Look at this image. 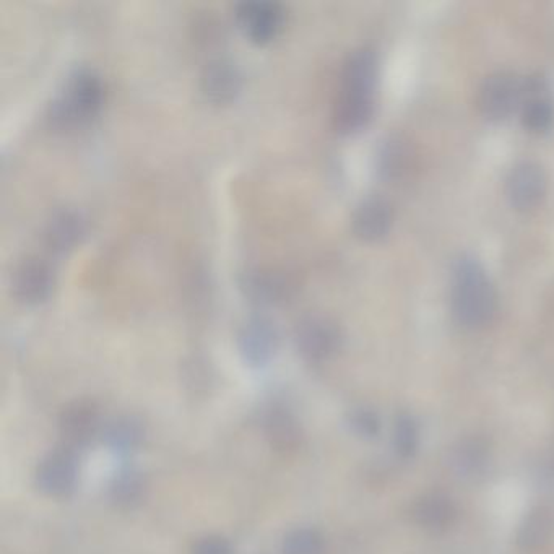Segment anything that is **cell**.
Returning a JSON list of instances; mask_svg holds the SVG:
<instances>
[{
	"label": "cell",
	"mask_w": 554,
	"mask_h": 554,
	"mask_svg": "<svg viewBox=\"0 0 554 554\" xmlns=\"http://www.w3.org/2000/svg\"><path fill=\"white\" fill-rule=\"evenodd\" d=\"M507 197L517 210H532L546 194V176L537 163L524 161L512 169L506 182Z\"/></svg>",
	"instance_id": "cell-9"
},
{
	"label": "cell",
	"mask_w": 554,
	"mask_h": 554,
	"mask_svg": "<svg viewBox=\"0 0 554 554\" xmlns=\"http://www.w3.org/2000/svg\"><path fill=\"white\" fill-rule=\"evenodd\" d=\"M265 436L277 451H291L301 441V429L295 416L285 408H272L264 420Z\"/></svg>",
	"instance_id": "cell-19"
},
{
	"label": "cell",
	"mask_w": 554,
	"mask_h": 554,
	"mask_svg": "<svg viewBox=\"0 0 554 554\" xmlns=\"http://www.w3.org/2000/svg\"><path fill=\"white\" fill-rule=\"evenodd\" d=\"M490 460V442L478 436H470L452 447L449 464L460 480H475L485 473Z\"/></svg>",
	"instance_id": "cell-13"
},
{
	"label": "cell",
	"mask_w": 554,
	"mask_h": 554,
	"mask_svg": "<svg viewBox=\"0 0 554 554\" xmlns=\"http://www.w3.org/2000/svg\"><path fill=\"white\" fill-rule=\"evenodd\" d=\"M410 147L407 140L400 137H390L382 143L379 155H377V169L382 178L397 179L407 173L410 165Z\"/></svg>",
	"instance_id": "cell-22"
},
{
	"label": "cell",
	"mask_w": 554,
	"mask_h": 554,
	"mask_svg": "<svg viewBox=\"0 0 554 554\" xmlns=\"http://www.w3.org/2000/svg\"><path fill=\"white\" fill-rule=\"evenodd\" d=\"M244 290L254 303L273 304L282 301L286 293V283L277 273L257 272L247 275Z\"/></svg>",
	"instance_id": "cell-23"
},
{
	"label": "cell",
	"mask_w": 554,
	"mask_h": 554,
	"mask_svg": "<svg viewBox=\"0 0 554 554\" xmlns=\"http://www.w3.org/2000/svg\"><path fill=\"white\" fill-rule=\"evenodd\" d=\"M522 109V122L525 129L535 134H543L550 130L554 122V104L550 96L546 95V88L542 80L527 78L525 80L524 103Z\"/></svg>",
	"instance_id": "cell-16"
},
{
	"label": "cell",
	"mask_w": 554,
	"mask_h": 554,
	"mask_svg": "<svg viewBox=\"0 0 554 554\" xmlns=\"http://www.w3.org/2000/svg\"><path fill=\"white\" fill-rule=\"evenodd\" d=\"M103 103V80L95 70L82 67L67 77L61 95L52 101V122L59 129L85 126L100 114Z\"/></svg>",
	"instance_id": "cell-3"
},
{
	"label": "cell",
	"mask_w": 554,
	"mask_h": 554,
	"mask_svg": "<svg viewBox=\"0 0 554 554\" xmlns=\"http://www.w3.org/2000/svg\"><path fill=\"white\" fill-rule=\"evenodd\" d=\"M194 554H233V548L225 538L207 537L195 545Z\"/></svg>",
	"instance_id": "cell-27"
},
{
	"label": "cell",
	"mask_w": 554,
	"mask_h": 554,
	"mask_svg": "<svg viewBox=\"0 0 554 554\" xmlns=\"http://www.w3.org/2000/svg\"><path fill=\"white\" fill-rule=\"evenodd\" d=\"M525 82L511 72H496L480 88L481 113L490 121H503L524 103Z\"/></svg>",
	"instance_id": "cell-4"
},
{
	"label": "cell",
	"mask_w": 554,
	"mask_h": 554,
	"mask_svg": "<svg viewBox=\"0 0 554 554\" xmlns=\"http://www.w3.org/2000/svg\"><path fill=\"white\" fill-rule=\"evenodd\" d=\"M78 467L75 452L59 449L49 454L39 465L36 473L39 490L49 496L62 498L74 491L77 485Z\"/></svg>",
	"instance_id": "cell-8"
},
{
	"label": "cell",
	"mask_w": 554,
	"mask_h": 554,
	"mask_svg": "<svg viewBox=\"0 0 554 554\" xmlns=\"http://www.w3.org/2000/svg\"><path fill=\"white\" fill-rule=\"evenodd\" d=\"M236 22L252 43L267 44L277 38L285 23V10L277 2L249 0L236 7Z\"/></svg>",
	"instance_id": "cell-5"
},
{
	"label": "cell",
	"mask_w": 554,
	"mask_h": 554,
	"mask_svg": "<svg viewBox=\"0 0 554 554\" xmlns=\"http://www.w3.org/2000/svg\"><path fill=\"white\" fill-rule=\"evenodd\" d=\"M103 441L117 454H129L142 444L145 428L135 416H119L103 428Z\"/></svg>",
	"instance_id": "cell-18"
},
{
	"label": "cell",
	"mask_w": 554,
	"mask_h": 554,
	"mask_svg": "<svg viewBox=\"0 0 554 554\" xmlns=\"http://www.w3.org/2000/svg\"><path fill=\"white\" fill-rule=\"evenodd\" d=\"M283 554H325L324 538L316 530H293L286 535Z\"/></svg>",
	"instance_id": "cell-25"
},
{
	"label": "cell",
	"mask_w": 554,
	"mask_h": 554,
	"mask_svg": "<svg viewBox=\"0 0 554 554\" xmlns=\"http://www.w3.org/2000/svg\"><path fill=\"white\" fill-rule=\"evenodd\" d=\"M416 525L428 532H444L457 519V506L449 496L442 493H428L421 496L412 507Z\"/></svg>",
	"instance_id": "cell-15"
},
{
	"label": "cell",
	"mask_w": 554,
	"mask_h": 554,
	"mask_svg": "<svg viewBox=\"0 0 554 554\" xmlns=\"http://www.w3.org/2000/svg\"><path fill=\"white\" fill-rule=\"evenodd\" d=\"M296 345L301 355L308 360H329L342 345V334L327 317L311 316L298 325Z\"/></svg>",
	"instance_id": "cell-7"
},
{
	"label": "cell",
	"mask_w": 554,
	"mask_h": 554,
	"mask_svg": "<svg viewBox=\"0 0 554 554\" xmlns=\"http://www.w3.org/2000/svg\"><path fill=\"white\" fill-rule=\"evenodd\" d=\"M243 88V75L231 61L212 62L202 74V91L208 101L215 104H228L238 98Z\"/></svg>",
	"instance_id": "cell-12"
},
{
	"label": "cell",
	"mask_w": 554,
	"mask_h": 554,
	"mask_svg": "<svg viewBox=\"0 0 554 554\" xmlns=\"http://www.w3.org/2000/svg\"><path fill=\"white\" fill-rule=\"evenodd\" d=\"M350 428L361 439H376L381 433V418L371 408H356L350 413Z\"/></svg>",
	"instance_id": "cell-26"
},
{
	"label": "cell",
	"mask_w": 554,
	"mask_h": 554,
	"mask_svg": "<svg viewBox=\"0 0 554 554\" xmlns=\"http://www.w3.org/2000/svg\"><path fill=\"white\" fill-rule=\"evenodd\" d=\"M85 233H87V223L82 215L72 210H64L51 218L44 238L51 251L67 252L82 241Z\"/></svg>",
	"instance_id": "cell-17"
},
{
	"label": "cell",
	"mask_w": 554,
	"mask_h": 554,
	"mask_svg": "<svg viewBox=\"0 0 554 554\" xmlns=\"http://www.w3.org/2000/svg\"><path fill=\"white\" fill-rule=\"evenodd\" d=\"M147 483L142 473L134 467L122 468L109 486V498L121 509H134L145 498Z\"/></svg>",
	"instance_id": "cell-20"
},
{
	"label": "cell",
	"mask_w": 554,
	"mask_h": 554,
	"mask_svg": "<svg viewBox=\"0 0 554 554\" xmlns=\"http://www.w3.org/2000/svg\"><path fill=\"white\" fill-rule=\"evenodd\" d=\"M420 444V431L418 425L410 415H400L395 420L394 447L397 454L403 459H412Z\"/></svg>",
	"instance_id": "cell-24"
},
{
	"label": "cell",
	"mask_w": 554,
	"mask_h": 554,
	"mask_svg": "<svg viewBox=\"0 0 554 554\" xmlns=\"http://www.w3.org/2000/svg\"><path fill=\"white\" fill-rule=\"evenodd\" d=\"M553 530L554 522L550 512L538 507L530 511L522 520L517 532V543L524 550H537L550 542Z\"/></svg>",
	"instance_id": "cell-21"
},
{
	"label": "cell",
	"mask_w": 554,
	"mask_h": 554,
	"mask_svg": "<svg viewBox=\"0 0 554 554\" xmlns=\"http://www.w3.org/2000/svg\"><path fill=\"white\" fill-rule=\"evenodd\" d=\"M238 347L244 361L251 366H264L272 360L278 347V332L264 317H254L239 330Z\"/></svg>",
	"instance_id": "cell-11"
},
{
	"label": "cell",
	"mask_w": 554,
	"mask_h": 554,
	"mask_svg": "<svg viewBox=\"0 0 554 554\" xmlns=\"http://www.w3.org/2000/svg\"><path fill=\"white\" fill-rule=\"evenodd\" d=\"M452 312L467 329L490 324L496 314V293L480 262L473 257L457 260L452 277Z\"/></svg>",
	"instance_id": "cell-2"
},
{
	"label": "cell",
	"mask_w": 554,
	"mask_h": 554,
	"mask_svg": "<svg viewBox=\"0 0 554 554\" xmlns=\"http://www.w3.org/2000/svg\"><path fill=\"white\" fill-rule=\"evenodd\" d=\"M377 57L371 49H358L343 65L340 93L334 109L335 127L342 134H355L368 126L374 111Z\"/></svg>",
	"instance_id": "cell-1"
},
{
	"label": "cell",
	"mask_w": 554,
	"mask_h": 554,
	"mask_svg": "<svg viewBox=\"0 0 554 554\" xmlns=\"http://www.w3.org/2000/svg\"><path fill=\"white\" fill-rule=\"evenodd\" d=\"M13 295L20 303L36 306L51 296L54 273L41 259H28L13 273Z\"/></svg>",
	"instance_id": "cell-10"
},
{
	"label": "cell",
	"mask_w": 554,
	"mask_h": 554,
	"mask_svg": "<svg viewBox=\"0 0 554 554\" xmlns=\"http://www.w3.org/2000/svg\"><path fill=\"white\" fill-rule=\"evenodd\" d=\"M392 220V205L381 197H369L356 208L353 230L364 241H379L389 233Z\"/></svg>",
	"instance_id": "cell-14"
},
{
	"label": "cell",
	"mask_w": 554,
	"mask_h": 554,
	"mask_svg": "<svg viewBox=\"0 0 554 554\" xmlns=\"http://www.w3.org/2000/svg\"><path fill=\"white\" fill-rule=\"evenodd\" d=\"M59 431L65 449L75 452L87 449L95 441L101 429L100 412L91 402H75L62 412Z\"/></svg>",
	"instance_id": "cell-6"
}]
</instances>
